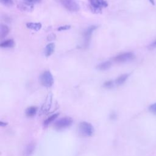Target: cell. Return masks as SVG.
<instances>
[{
  "mask_svg": "<svg viewBox=\"0 0 156 156\" xmlns=\"http://www.w3.org/2000/svg\"><path fill=\"white\" fill-rule=\"evenodd\" d=\"M7 125V123L6 122H4V121H0V126H1V127H5V126H6Z\"/></svg>",
  "mask_w": 156,
  "mask_h": 156,
  "instance_id": "cb8c5ba5",
  "label": "cell"
},
{
  "mask_svg": "<svg viewBox=\"0 0 156 156\" xmlns=\"http://www.w3.org/2000/svg\"><path fill=\"white\" fill-rule=\"evenodd\" d=\"M37 112V107L35 106H30L26 110V115L28 117L34 116Z\"/></svg>",
  "mask_w": 156,
  "mask_h": 156,
  "instance_id": "5bb4252c",
  "label": "cell"
},
{
  "mask_svg": "<svg viewBox=\"0 0 156 156\" xmlns=\"http://www.w3.org/2000/svg\"><path fill=\"white\" fill-rule=\"evenodd\" d=\"M129 76V74H124L121 75L115 80V83L118 85H121L123 84L126 81Z\"/></svg>",
  "mask_w": 156,
  "mask_h": 156,
  "instance_id": "4fadbf2b",
  "label": "cell"
},
{
  "mask_svg": "<svg viewBox=\"0 0 156 156\" xmlns=\"http://www.w3.org/2000/svg\"><path fill=\"white\" fill-rule=\"evenodd\" d=\"M97 26L94 25H92L89 26L88 28H87L83 33V36L84 38V46L87 48L90 43V41L91 38V35L94 30H95L97 29Z\"/></svg>",
  "mask_w": 156,
  "mask_h": 156,
  "instance_id": "52a82bcc",
  "label": "cell"
},
{
  "mask_svg": "<svg viewBox=\"0 0 156 156\" xmlns=\"http://www.w3.org/2000/svg\"><path fill=\"white\" fill-rule=\"evenodd\" d=\"M56 38V36H55V35L54 34H49L48 37H47V40H48V41H53V40H54Z\"/></svg>",
  "mask_w": 156,
  "mask_h": 156,
  "instance_id": "603a6c76",
  "label": "cell"
},
{
  "mask_svg": "<svg viewBox=\"0 0 156 156\" xmlns=\"http://www.w3.org/2000/svg\"><path fill=\"white\" fill-rule=\"evenodd\" d=\"M26 27L28 29H30L31 30H34L35 31H38L41 29L42 26L40 23H26Z\"/></svg>",
  "mask_w": 156,
  "mask_h": 156,
  "instance_id": "30bf717a",
  "label": "cell"
},
{
  "mask_svg": "<svg viewBox=\"0 0 156 156\" xmlns=\"http://www.w3.org/2000/svg\"><path fill=\"white\" fill-rule=\"evenodd\" d=\"M71 28V26L70 25H64V26H59L57 28V30L58 31H62V30H68Z\"/></svg>",
  "mask_w": 156,
  "mask_h": 156,
  "instance_id": "ffe728a7",
  "label": "cell"
},
{
  "mask_svg": "<svg viewBox=\"0 0 156 156\" xmlns=\"http://www.w3.org/2000/svg\"><path fill=\"white\" fill-rule=\"evenodd\" d=\"M135 58V55L131 52H124L117 55L112 58V60L115 62L117 63H124L130 60H132Z\"/></svg>",
  "mask_w": 156,
  "mask_h": 156,
  "instance_id": "277c9868",
  "label": "cell"
},
{
  "mask_svg": "<svg viewBox=\"0 0 156 156\" xmlns=\"http://www.w3.org/2000/svg\"><path fill=\"white\" fill-rule=\"evenodd\" d=\"M79 130L80 133L84 136H90L94 133V127L89 122L83 121L79 124Z\"/></svg>",
  "mask_w": 156,
  "mask_h": 156,
  "instance_id": "6da1fadb",
  "label": "cell"
},
{
  "mask_svg": "<svg viewBox=\"0 0 156 156\" xmlns=\"http://www.w3.org/2000/svg\"><path fill=\"white\" fill-rule=\"evenodd\" d=\"M55 50V44L54 43H50L48 44L44 49V55L46 57H49L51 55Z\"/></svg>",
  "mask_w": 156,
  "mask_h": 156,
  "instance_id": "9c48e42d",
  "label": "cell"
},
{
  "mask_svg": "<svg viewBox=\"0 0 156 156\" xmlns=\"http://www.w3.org/2000/svg\"><path fill=\"white\" fill-rule=\"evenodd\" d=\"M9 27L4 24H1V27H0V37L1 38H3L4 37H5L7 34H9Z\"/></svg>",
  "mask_w": 156,
  "mask_h": 156,
  "instance_id": "9a60e30c",
  "label": "cell"
},
{
  "mask_svg": "<svg viewBox=\"0 0 156 156\" xmlns=\"http://www.w3.org/2000/svg\"><path fill=\"white\" fill-rule=\"evenodd\" d=\"M113 85H114V82L112 80H108V81H106L103 84V87L106 88H111L113 87Z\"/></svg>",
  "mask_w": 156,
  "mask_h": 156,
  "instance_id": "ac0fdd59",
  "label": "cell"
},
{
  "mask_svg": "<svg viewBox=\"0 0 156 156\" xmlns=\"http://www.w3.org/2000/svg\"><path fill=\"white\" fill-rule=\"evenodd\" d=\"M40 80L41 85L46 87H51L54 83V78L49 71L43 72L40 76Z\"/></svg>",
  "mask_w": 156,
  "mask_h": 156,
  "instance_id": "3957f363",
  "label": "cell"
},
{
  "mask_svg": "<svg viewBox=\"0 0 156 156\" xmlns=\"http://www.w3.org/2000/svg\"><path fill=\"white\" fill-rule=\"evenodd\" d=\"M93 12H101L102 9L108 6V3L105 0H88Z\"/></svg>",
  "mask_w": 156,
  "mask_h": 156,
  "instance_id": "8992f818",
  "label": "cell"
},
{
  "mask_svg": "<svg viewBox=\"0 0 156 156\" xmlns=\"http://www.w3.org/2000/svg\"><path fill=\"white\" fill-rule=\"evenodd\" d=\"M149 109L152 113L156 115V103H154L149 106Z\"/></svg>",
  "mask_w": 156,
  "mask_h": 156,
  "instance_id": "7402d4cb",
  "label": "cell"
},
{
  "mask_svg": "<svg viewBox=\"0 0 156 156\" xmlns=\"http://www.w3.org/2000/svg\"><path fill=\"white\" fill-rule=\"evenodd\" d=\"M154 45H156V41L154 42Z\"/></svg>",
  "mask_w": 156,
  "mask_h": 156,
  "instance_id": "484cf974",
  "label": "cell"
},
{
  "mask_svg": "<svg viewBox=\"0 0 156 156\" xmlns=\"http://www.w3.org/2000/svg\"><path fill=\"white\" fill-rule=\"evenodd\" d=\"M66 9L71 12H76L79 10L80 6L76 0H57Z\"/></svg>",
  "mask_w": 156,
  "mask_h": 156,
  "instance_id": "7a4b0ae2",
  "label": "cell"
},
{
  "mask_svg": "<svg viewBox=\"0 0 156 156\" xmlns=\"http://www.w3.org/2000/svg\"><path fill=\"white\" fill-rule=\"evenodd\" d=\"M1 2L6 5V6H10L13 4V1L12 0H0Z\"/></svg>",
  "mask_w": 156,
  "mask_h": 156,
  "instance_id": "44dd1931",
  "label": "cell"
},
{
  "mask_svg": "<svg viewBox=\"0 0 156 156\" xmlns=\"http://www.w3.org/2000/svg\"><path fill=\"white\" fill-rule=\"evenodd\" d=\"M112 66V62L110 61H106L102 62L98 65L96 68L101 71H105L109 69Z\"/></svg>",
  "mask_w": 156,
  "mask_h": 156,
  "instance_id": "8fae6325",
  "label": "cell"
},
{
  "mask_svg": "<svg viewBox=\"0 0 156 156\" xmlns=\"http://www.w3.org/2000/svg\"><path fill=\"white\" fill-rule=\"evenodd\" d=\"M15 45V42L12 39H9L2 41L0 44V46L2 48H10L13 47Z\"/></svg>",
  "mask_w": 156,
  "mask_h": 156,
  "instance_id": "7c38bea8",
  "label": "cell"
},
{
  "mask_svg": "<svg viewBox=\"0 0 156 156\" xmlns=\"http://www.w3.org/2000/svg\"><path fill=\"white\" fill-rule=\"evenodd\" d=\"M34 148H35V146L33 144H29L26 147V152H25L26 155H30L33 152V151L34 150Z\"/></svg>",
  "mask_w": 156,
  "mask_h": 156,
  "instance_id": "e0dca14e",
  "label": "cell"
},
{
  "mask_svg": "<svg viewBox=\"0 0 156 156\" xmlns=\"http://www.w3.org/2000/svg\"><path fill=\"white\" fill-rule=\"evenodd\" d=\"M73 122V120L71 117L65 116L57 121L54 124V126L57 129H63L71 126Z\"/></svg>",
  "mask_w": 156,
  "mask_h": 156,
  "instance_id": "5b68a950",
  "label": "cell"
},
{
  "mask_svg": "<svg viewBox=\"0 0 156 156\" xmlns=\"http://www.w3.org/2000/svg\"><path fill=\"white\" fill-rule=\"evenodd\" d=\"M59 115L58 113H54L52 115H51L50 116H49L43 122L44 126H47L49 124H50L51 122H52L54 119H55L57 118V117Z\"/></svg>",
  "mask_w": 156,
  "mask_h": 156,
  "instance_id": "2e32d148",
  "label": "cell"
},
{
  "mask_svg": "<svg viewBox=\"0 0 156 156\" xmlns=\"http://www.w3.org/2000/svg\"><path fill=\"white\" fill-rule=\"evenodd\" d=\"M51 104H52V94L49 93L46 97V99L41 107V111L42 112V113L48 112L51 108Z\"/></svg>",
  "mask_w": 156,
  "mask_h": 156,
  "instance_id": "ba28073f",
  "label": "cell"
},
{
  "mask_svg": "<svg viewBox=\"0 0 156 156\" xmlns=\"http://www.w3.org/2000/svg\"><path fill=\"white\" fill-rule=\"evenodd\" d=\"M150 1V2L152 4V5H154L155 4V1L154 0H149Z\"/></svg>",
  "mask_w": 156,
  "mask_h": 156,
  "instance_id": "d4e9b609",
  "label": "cell"
},
{
  "mask_svg": "<svg viewBox=\"0 0 156 156\" xmlns=\"http://www.w3.org/2000/svg\"><path fill=\"white\" fill-rule=\"evenodd\" d=\"M23 2L26 4L29 5H32L33 6L34 4H36L38 3L39 2L41 1V0H23Z\"/></svg>",
  "mask_w": 156,
  "mask_h": 156,
  "instance_id": "d6986e66",
  "label": "cell"
}]
</instances>
